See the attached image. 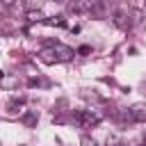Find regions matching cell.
I'll list each match as a JSON object with an SVG mask.
<instances>
[{"label":"cell","instance_id":"cell-12","mask_svg":"<svg viewBox=\"0 0 146 146\" xmlns=\"http://www.w3.org/2000/svg\"><path fill=\"white\" fill-rule=\"evenodd\" d=\"M107 146H123V144H121V139H119L116 135H110V137H107Z\"/></svg>","mask_w":146,"mask_h":146},{"label":"cell","instance_id":"cell-3","mask_svg":"<svg viewBox=\"0 0 146 146\" xmlns=\"http://www.w3.org/2000/svg\"><path fill=\"white\" fill-rule=\"evenodd\" d=\"M48 46H50V50H52V55H55V59H57V62H71V59H73V55H75V50H73V48H68V46H64V43H59V41L48 43Z\"/></svg>","mask_w":146,"mask_h":146},{"label":"cell","instance_id":"cell-5","mask_svg":"<svg viewBox=\"0 0 146 146\" xmlns=\"http://www.w3.org/2000/svg\"><path fill=\"white\" fill-rule=\"evenodd\" d=\"M128 112H130L132 121H137V123H146V103H135Z\"/></svg>","mask_w":146,"mask_h":146},{"label":"cell","instance_id":"cell-1","mask_svg":"<svg viewBox=\"0 0 146 146\" xmlns=\"http://www.w3.org/2000/svg\"><path fill=\"white\" fill-rule=\"evenodd\" d=\"M73 121L80 125V128H94L100 123V114L94 112V110H78L73 114Z\"/></svg>","mask_w":146,"mask_h":146},{"label":"cell","instance_id":"cell-6","mask_svg":"<svg viewBox=\"0 0 146 146\" xmlns=\"http://www.w3.org/2000/svg\"><path fill=\"white\" fill-rule=\"evenodd\" d=\"M91 14H94V16H98V18H105V16L110 14V5H107V0H94Z\"/></svg>","mask_w":146,"mask_h":146},{"label":"cell","instance_id":"cell-7","mask_svg":"<svg viewBox=\"0 0 146 146\" xmlns=\"http://www.w3.org/2000/svg\"><path fill=\"white\" fill-rule=\"evenodd\" d=\"M39 59L43 62V64H57V59H55V55H52V50H50V46H46L41 52H39Z\"/></svg>","mask_w":146,"mask_h":146},{"label":"cell","instance_id":"cell-10","mask_svg":"<svg viewBox=\"0 0 146 146\" xmlns=\"http://www.w3.org/2000/svg\"><path fill=\"white\" fill-rule=\"evenodd\" d=\"M80 146H98V144H96V139H94V137H89V135H84V137L80 139Z\"/></svg>","mask_w":146,"mask_h":146},{"label":"cell","instance_id":"cell-8","mask_svg":"<svg viewBox=\"0 0 146 146\" xmlns=\"http://www.w3.org/2000/svg\"><path fill=\"white\" fill-rule=\"evenodd\" d=\"M25 18H27L30 23H43L46 16H43L39 9H27V11H25Z\"/></svg>","mask_w":146,"mask_h":146},{"label":"cell","instance_id":"cell-15","mask_svg":"<svg viewBox=\"0 0 146 146\" xmlns=\"http://www.w3.org/2000/svg\"><path fill=\"white\" fill-rule=\"evenodd\" d=\"M2 75H5V73H2V71H0V80H2Z\"/></svg>","mask_w":146,"mask_h":146},{"label":"cell","instance_id":"cell-9","mask_svg":"<svg viewBox=\"0 0 146 146\" xmlns=\"http://www.w3.org/2000/svg\"><path fill=\"white\" fill-rule=\"evenodd\" d=\"M43 23H46V25H50V27H66V18H64V16H52V18H43Z\"/></svg>","mask_w":146,"mask_h":146},{"label":"cell","instance_id":"cell-13","mask_svg":"<svg viewBox=\"0 0 146 146\" xmlns=\"http://www.w3.org/2000/svg\"><path fill=\"white\" fill-rule=\"evenodd\" d=\"M89 50H91V48H89V46H80V48H78V52H80V55H87V52H89Z\"/></svg>","mask_w":146,"mask_h":146},{"label":"cell","instance_id":"cell-2","mask_svg":"<svg viewBox=\"0 0 146 146\" xmlns=\"http://www.w3.org/2000/svg\"><path fill=\"white\" fill-rule=\"evenodd\" d=\"M112 21H114V25H116L119 30H130V27H132V18H130V11H128L125 7H119V9H114V14H112Z\"/></svg>","mask_w":146,"mask_h":146},{"label":"cell","instance_id":"cell-14","mask_svg":"<svg viewBox=\"0 0 146 146\" xmlns=\"http://www.w3.org/2000/svg\"><path fill=\"white\" fill-rule=\"evenodd\" d=\"M16 0H0V5H5V7H11Z\"/></svg>","mask_w":146,"mask_h":146},{"label":"cell","instance_id":"cell-4","mask_svg":"<svg viewBox=\"0 0 146 146\" xmlns=\"http://www.w3.org/2000/svg\"><path fill=\"white\" fill-rule=\"evenodd\" d=\"M94 7V0H71L68 2V11L73 14H89Z\"/></svg>","mask_w":146,"mask_h":146},{"label":"cell","instance_id":"cell-16","mask_svg":"<svg viewBox=\"0 0 146 146\" xmlns=\"http://www.w3.org/2000/svg\"><path fill=\"white\" fill-rule=\"evenodd\" d=\"M139 146H146V144H139Z\"/></svg>","mask_w":146,"mask_h":146},{"label":"cell","instance_id":"cell-11","mask_svg":"<svg viewBox=\"0 0 146 146\" xmlns=\"http://www.w3.org/2000/svg\"><path fill=\"white\" fill-rule=\"evenodd\" d=\"M23 121H25V125H34V123H36V114H32V112H30V114H25V116H23Z\"/></svg>","mask_w":146,"mask_h":146}]
</instances>
